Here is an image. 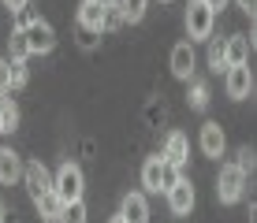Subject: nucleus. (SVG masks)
<instances>
[{
    "label": "nucleus",
    "mask_w": 257,
    "mask_h": 223,
    "mask_svg": "<svg viewBox=\"0 0 257 223\" xmlns=\"http://www.w3.org/2000/svg\"><path fill=\"white\" fill-rule=\"evenodd\" d=\"M19 182H26V193H30L34 201H38L41 193L52 190V175H49V167L41 164V160H30V164H23V178H19Z\"/></svg>",
    "instance_id": "6"
},
{
    "label": "nucleus",
    "mask_w": 257,
    "mask_h": 223,
    "mask_svg": "<svg viewBox=\"0 0 257 223\" xmlns=\"http://www.w3.org/2000/svg\"><path fill=\"white\" fill-rule=\"evenodd\" d=\"M194 67H198V56H194V41H179V45L172 49V75L187 82V78L194 75Z\"/></svg>",
    "instance_id": "10"
},
{
    "label": "nucleus",
    "mask_w": 257,
    "mask_h": 223,
    "mask_svg": "<svg viewBox=\"0 0 257 223\" xmlns=\"http://www.w3.org/2000/svg\"><path fill=\"white\" fill-rule=\"evenodd\" d=\"M0 134H4V123H0Z\"/></svg>",
    "instance_id": "33"
},
{
    "label": "nucleus",
    "mask_w": 257,
    "mask_h": 223,
    "mask_svg": "<svg viewBox=\"0 0 257 223\" xmlns=\"http://www.w3.org/2000/svg\"><path fill=\"white\" fill-rule=\"evenodd\" d=\"M97 38H101V30H90V26H78V45L82 49H93Z\"/></svg>",
    "instance_id": "26"
},
{
    "label": "nucleus",
    "mask_w": 257,
    "mask_h": 223,
    "mask_svg": "<svg viewBox=\"0 0 257 223\" xmlns=\"http://www.w3.org/2000/svg\"><path fill=\"white\" fill-rule=\"evenodd\" d=\"M209 41V67L212 71H216V75H220V71H227V38H205Z\"/></svg>",
    "instance_id": "18"
},
{
    "label": "nucleus",
    "mask_w": 257,
    "mask_h": 223,
    "mask_svg": "<svg viewBox=\"0 0 257 223\" xmlns=\"http://www.w3.org/2000/svg\"><path fill=\"white\" fill-rule=\"evenodd\" d=\"M82 190H86L82 167L71 164V160H67V164H60V171L52 175V193H56V197L67 204V201H78V197H82Z\"/></svg>",
    "instance_id": "2"
},
{
    "label": "nucleus",
    "mask_w": 257,
    "mask_h": 223,
    "mask_svg": "<svg viewBox=\"0 0 257 223\" xmlns=\"http://www.w3.org/2000/svg\"><path fill=\"white\" fill-rule=\"evenodd\" d=\"M235 4H238V8H242V12H246V15H253V4H257V0H235Z\"/></svg>",
    "instance_id": "29"
},
{
    "label": "nucleus",
    "mask_w": 257,
    "mask_h": 223,
    "mask_svg": "<svg viewBox=\"0 0 257 223\" xmlns=\"http://www.w3.org/2000/svg\"><path fill=\"white\" fill-rule=\"evenodd\" d=\"M253 164H257V160H253V149H250V145H242V149L235 153V167H238L242 175H250V171H253Z\"/></svg>",
    "instance_id": "24"
},
{
    "label": "nucleus",
    "mask_w": 257,
    "mask_h": 223,
    "mask_svg": "<svg viewBox=\"0 0 257 223\" xmlns=\"http://www.w3.org/2000/svg\"><path fill=\"white\" fill-rule=\"evenodd\" d=\"M0 123H4V134L19 127V104L12 97H0Z\"/></svg>",
    "instance_id": "21"
},
{
    "label": "nucleus",
    "mask_w": 257,
    "mask_h": 223,
    "mask_svg": "<svg viewBox=\"0 0 257 223\" xmlns=\"http://www.w3.org/2000/svg\"><path fill=\"white\" fill-rule=\"evenodd\" d=\"M161 156H164L172 167H179V171H183V164L190 160V141H187V134L172 130V134L164 138V153H161Z\"/></svg>",
    "instance_id": "11"
},
{
    "label": "nucleus",
    "mask_w": 257,
    "mask_h": 223,
    "mask_svg": "<svg viewBox=\"0 0 257 223\" xmlns=\"http://www.w3.org/2000/svg\"><path fill=\"white\" fill-rule=\"evenodd\" d=\"M201 153H205V156H212V160H220V156H224L227 153V138H224V130H220V123H201Z\"/></svg>",
    "instance_id": "9"
},
{
    "label": "nucleus",
    "mask_w": 257,
    "mask_h": 223,
    "mask_svg": "<svg viewBox=\"0 0 257 223\" xmlns=\"http://www.w3.org/2000/svg\"><path fill=\"white\" fill-rule=\"evenodd\" d=\"M108 223H127V219H123V216H112V219H108Z\"/></svg>",
    "instance_id": "32"
},
{
    "label": "nucleus",
    "mask_w": 257,
    "mask_h": 223,
    "mask_svg": "<svg viewBox=\"0 0 257 223\" xmlns=\"http://www.w3.org/2000/svg\"><path fill=\"white\" fill-rule=\"evenodd\" d=\"M119 26H123L119 4H116V0H104V23H101V34H108V30H119Z\"/></svg>",
    "instance_id": "23"
},
{
    "label": "nucleus",
    "mask_w": 257,
    "mask_h": 223,
    "mask_svg": "<svg viewBox=\"0 0 257 223\" xmlns=\"http://www.w3.org/2000/svg\"><path fill=\"white\" fill-rule=\"evenodd\" d=\"M26 56H30V49H26L23 30H12V38H8V60H12V64H23Z\"/></svg>",
    "instance_id": "20"
},
{
    "label": "nucleus",
    "mask_w": 257,
    "mask_h": 223,
    "mask_svg": "<svg viewBox=\"0 0 257 223\" xmlns=\"http://www.w3.org/2000/svg\"><path fill=\"white\" fill-rule=\"evenodd\" d=\"M205 4L212 8V12H216V8H224V4H227V0H205Z\"/></svg>",
    "instance_id": "30"
},
{
    "label": "nucleus",
    "mask_w": 257,
    "mask_h": 223,
    "mask_svg": "<svg viewBox=\"0 0 257 223\" xmlns=\"http://www.w3.org/2000/svg\"><path fill=\"white\" fill-rule=\"evenodd\" d=\"M227 67H235V64H246V56H250V38L246 34H231L227 38Z\"/></svg>",
    "instance_id": "17"
},
{
    "label": "nucleus",
    "mask_w": 257,
    "mask_h": 223,
    "mask_svg": "<svg viewBox=\"0 0 257 223\" xmlns=\"http://www.w3.org/2000/svg\"><path fill=\"white\" fill-rule=\"evenodd\" d=\"M8 64H12V60H8ZM26 78H30V71H26V60H23V64H12V89H23Z\"/></svg>",
    "instance_id": "25"
},
{
    "label": "nucleus",
    "mask_w": 257,
    "mask_h": 223,
    "mask_svg": "<svg viewBox=\"0 0 257 223\" xmlns=\"http://www.w3.org/2000/svg\"><path fill=\"white\" fill-rule=\"evenodd\" d=\"M187 104L194 112H205L209 108V86L201 82V78H194V75L187 78Z\"/></svg>",
    "instance_id": "16"
},
{
    "label": "nucleus",
    "mask_w": 257,
    "mask_h": 223,
    "mask_svg": "<svg viewBox=\"0 0 257 223\" xmlns=\"http://www.w3.org/2000/svg\"><path fill=\"white\" fill-rule=\"evenodd\" d=\"M164 4H168V0H164Z\"/></svg>",
    "instance_id": "34"
},
{
    "label": "nucleus",
    "mask_w": 257,
    "mask_h": 223,
    "mask_svg": "<svg viewBox=\"0 0 257 223\" xmlns=\"http://www.w3.org/2000/svg\"><path fill=\"white\" fill-rule=\"evenodd\" d=\"M23 38H26L30 56H41V52H52V49H56V30H52L41 15H30V23L23 26Z\"/></svg>",
    "instance_id": "4"
},
{
    "label": "nucleus",
    "mask_w": 257,
    "mask_h": 223,
    "mask_svg": "<svg viewBox=\"0 0 257 223\" xmlns=\"http://www.w3.org/2000/svg\"><path fill=\"white\" fill-rule=\"evenodd\" d=\"M60 223H86V201H67L64 212H60Z\"/></svg>",
    "instance_id": "22"
},
{
    "label": "nucleus",
    "mask_w": 257,
    "mask_h": 223,
    "mask_svg": "<svg viewBox=\"0 0 257 223\" xmlns=\"http://www.w3.org/2000/svg\"><path fill=\"white\" fill-rule=\"evenodd\" d=\"M164 197H168V208H172L175 216H190V208H194V186H190V178L179 175L164 190Z\"/></svg>",
    "instance_id": "7"
},
{
    "label": "nucleus",
    "mask_w": 257,
    "mask_h": 223,
    "mask_svg": "<svg viewBox=\"0 0 257 223\" xmlns=\"http://www.w3.org/2000/svg\"><path fill=\"white\" fill-rule=\"evenodd\" d=\"M116 4H119L123 23H142V19H146V8H149V0H116Z\"/></svg>",
    "instance_id": "19"
},
{
    "label": "nucleus",
    "mask_w": 257,
    "mask_h": 223,
    "mask_svg": "<svg viewBox=\"0 0 257 223\" xmlns=\"http://www.w3.org/2000/svg\"><path fill=\"white\" fill-rule=\"evenodd\" d=\"M242 193H246V175L235 164H224L220 167V178H216V197L224 204H238Z\"/></svg>",
    "instance_id": "5"
},
{
    "label": "nucleus",
    "mask_w": 257,
    "mask_h": 223,
    "mask_svg": "<svg viewBox=\"0 0 257 223\" xmlns=\"http://www.w3.org/2000/svg\"><path fill=\"white\" fill-rule=\"evenodd\" d=\"M224 75H227L224 86H227V97H231V101H246V97L253 93V75H250V67H246V64L227 67Z\"/></svg>",
    "instance_id": "8"
},
{
    "label": "nucleus",
    "mask_w": 257,
    "mask_h": 223,
    "mask_svg": "<svg viewBox=\"0 0 257 223\" xmlns=\"http://www.w3.org/2000/svg\"><path fill=\"white\" fill-rule=\"evenodd\" d=\"M19 178H23V156L15 149H0V182L12 186Z\"/></svg>",
    "instance_id": "13"
},
{
    "label": "nucleus",
    "mask_w": 257,
    "mask_h": 223,
    "mask_svg": "<svg viewBox=\"0 0 257 223\" xmlns=\"http://www.w3.org/2000/svg\"><path fill=\"white\" fill-rule=\"evenodd\" d=\"M0 223H8V208H4V204H0Z\"/></svg>",
    "instance_id": "31"
},
{
    "label": "nucleus",
    "mask_w": 257,
    "mask_h": 223,
    "mask_svg": "<svg viewBox=\"0 0 257 223\" xmlns=\"http://www.w3.org/2000/svg\"><path fill=\"white\" fill-rule=\"evenodd\" d=\"M119 216L127 223H149V201H146V193L131 190L127 197H123V204H119Z\"/></svg>",
    "instance_id": "12"
},
{
    "label": "nucleus",
    "mask_w": 257,
    "mask_h": 223,
    "mask_svg": "<svg viewBox=\"0 0 257 223\" xmlns=\"http://www.w3.org/2000/svg\"><path fill=\"white\" fill-rule=\"evenodd\" d=\"M212 26H216V12H212L205 0H190L187 4V34H190V41L212 38Z\"/></svg>",
    "instance_id": "3"
},
{
    "label": "nucleus",
    "mask_w": 257,
    "mask_h": 223,
    "mask_svg": "<svg viewBox=\"0 0 257 223\" xmlns=\"http://www.w3.org/2000/svg\"><path fill=\"white\" fill-rule=\"evenodd\" d=\"M8 89H12V64H8V60H0V97H4Z\"/></svg>",
    "instance_id": "27"
},
{
    "label": "nucleus",
    "mask_w": 257,
    "mask_h": 223,
    "mask_svg": "<svg viewBox=\"0 0 257 223\" xmlns=\"http://www.w3.org/2000/svg\"><path fill=\"white\" fill-rule=\"evenodd\" d=\"M101 23H104V0H82L78 4V26L101 30Z\"/></svg>",
    "instance_id": "14"
},
{
    "label": "nucleus",
    "mask_w": 257,
    "mask_h": 223,
    "mask_svg": "<svg viewBox=\"0 0 257 223\" xmlns=\"http://www.w3.org/2000/svg\"><path fill=\"white\" fill-rule=\"evenodd\" d=\"M175 178H179V167H172L164 156H149L142 164V186H146V193H164Z\"/></svg>",
    "instance_id": "1"
},
{
    "label": "nucleus",
    "mask_w": 257,
    "mask_h": 223,
    "mask_svg": "<svg viewBox=\"0 0 257 223\" xmlns=\"http://www.w3.org/2000/svg\"><path fill=\"white\" fill-rule=\"evenodd\" d=\"M34 204H38V216H41V223H60V212H64V201H60L56 197V193H41V197L38 201H34Z\"/></svg>",
    "instance_id": "15"
},
{
    "label": "nucleus",
    "mask_w": 257,
    "mask_h": 223,
    "mask_svg": "<svg viewBox=\"0 0 257 223\" xmlns=\"http://www.w3.org/2000/svg\"><path fill=\"white\" fill-rule=\"evenodd\" d=\"M0 4H4V8H12V15H19V12H23V8H26V4H30V0H0Z\"/></svg>",
    "instance_id": "28"
}]
</instances>
